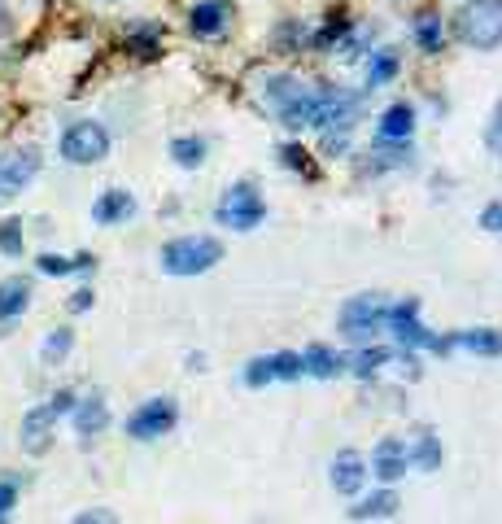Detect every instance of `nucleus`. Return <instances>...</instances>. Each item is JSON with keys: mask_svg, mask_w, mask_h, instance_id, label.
I'll return each instance as SVG.
<instances>
[{"mask_svg": "<svg viewBox=\"0 0 502 524\" xmlns=\"http://www.w3.org/2000/svg\"><path fill=\"white\" fill-rule=\"evenodd\" d=\"M489 145L502 149V101H498V110H494V127H489Z\"/></svg>", "mask_w": 502, "mask_h": 524, "instance_id": "e433bc0d", "label": "nucleus"}, {"mask_svg": "<svg viewBox=\"0 0 502 524\" xmlns=\"http://www.w3.org/2000/svg\"><path fill=\"white\" fill-rule=\"evenodd\" d=\"M35 271H40V276H75V258L40 254V258H35Z\"/></svg>", "mask_w": 502, "mask_h": 524, "instance_id": "c756f323", "label": "nucleus"}, {"mask_svg": "<svg viewBox=\"0 0 502 524\" xmlns=\"http://www.w3.org/2000/svg\"><path fill=\"white\" fill-rule=\"evenodd\" d=\"M62 158L70 166H97L110 158V131H105L101 123H92V118H79V123H70L62 131Z\"/></svg>", "mask_w": 502, "mask_h": 524, "instance_id": "20e7f679", "label": "nucleus"}, {"mask_svg": "<svg viewBox=\"0 0 502 524\" xmlns=\"http://www.w3.org/2000/svg\"><path fill=\"white\" fill-rule=\"evenodd\" d=\"M481 228H489V232H498V236H502V206H498V201L481 210Z\"/></svg>", "mask_w": 502, "mask_h": 524, "instance_id": "c9c22d12", "label": "nucleus"}, {"mask_svg": "<svg viewBox=\"0 0 502 524\" xmlns=\"http://www.w3.org/2000/svg\"><path fill=\"white\" fill-rule=\"evenodd\" d=\"M70 524H123V520H118L114 511H105V507H88V511H79Z\"/></svg>", "mask_w": 502, "mask_h": 524, "instance_id": "72a5a7b5", "label": "nucleus"}, {"mask_svg": "<svg viewBox=\"0 0 502 524\" xmlns=\"http://www.w3.org/2000/svg\"><path fill=\"white\" fill-rule=\"evenodd\" d=\"M415 44H420L428 57H437L446 49V27H441L437 14H420V22H415Z\"/></svg>", "mask_w": 502, "mask_h": 524, "instance_id": "aec40b11", "label": "nucleus"}, {"mask_svg": "<svg viewBox=\"0 0 502 524\" xmlns=\"http://www.w3.org/2000/svg\"><path fill=\"white\" fill-rule=\"evenodd\" d=\"M324 105H328V92H306V88H297L293 97L280 105V123L289 127V131L319 127V123H324Z\"/></svg>", "mask_w": 502, "mask_h": 524, "instance_id": "1a4fd4ad", "label": "nucleus"}, {"mask_svg": "<svg viewBox=\"0 0 502 524\" xmlns=\"http://www.w3.org/2000/svg\"><path fill=\"white\" fill-rule=\"evenodd\" d=\"M454 31H459V40L476 53L498 49L502 44V0H472V5H463L459 18H454Z\"/></svg>", "mask_w": 502, "mask_h": 524, "instance_id": "f03ea898", "label": "nucleus"}, {"mask_svg": "<svg viewBox=\"0 0 502 524\" xmlns=\"http://www.w3.org/2000/svg\"><path fill=\"white\" fill-rule=\"evenodd\" d=\"M214 219L219 228H232V232H254L262 219H267V201L258 197L254 184H232L223 193V201L214 206Z\"/></svg>", "mask_w": 502, "mask_h": 524, "instance_id": "39448f33", "label": "nucleus"}, {"mask_svg": "<svg viewBox=\"0 0 502 524\" xmlns=\"http://www.w3.org/2000/svg\"><path fill=\"white\" fill-rule=\"evenodd\" d=\"M175 424H179L175 398H149L127 415V437H136V442H158V437H166Z\"/></svg>", "mask_w": 502, "mask_h": 524, "instance_id": "423d86ee", "label": "nucleus"}, {"mask_svg": "<svg viewBox=\"0 0 502 524\" xmlns=\"http://www.w3.org/2000/svg\"><path fill=\"white\" fill-rule=\"evenodd\" d=\"M70 350H75V332H70V328H53L49 337H44V345H40V359L44 363H62Z\"/></svg>", "mask_w": 502, "mask_h": 524, "instance_id": "5701e85b", "label": "nucleus"}, {"mask_svg": "<svg viewBox=\"0 0 502 524\" xmlns=\"http://www.w3.org/2000/svg\"><path fill=\"white\" fill-rule=\"evenodd\" d=\"M393 75H398V53L380 49L372 57V66H367V88H380V83H389Z\"/></svg>", "mask_w": 502, "mask_h": 524, "instance_id": "b1692460", "label": "nucleus"}, {"mask_svg": "<svg viewBox=\"0 0 502 524\" xmlns=\"http://www.w3.org/2000/svg\"><path fill=\"white\" fill-rule=\"evenodd\" d=\"M27 306H31V280L27 276L0 280V324H14Z\"/></svg>", "mask_w": 502, "mask_h": 524, "instance_id": "dca6fc26", "label": "nucleus"}, {"mask_svg": "<svg viewBox=\"0 0 502 524\" xmlns=\"http://www.w3.org/2000/svg\"><path fill=\"white\" fill-rule=\"evenodd\" d=\"M367 481V459L358 455V450H341L337 459H332V490L337 494H358Z\"/></svg>", "mask_w": 502, "mask_h": 524, "instance_id": "2eb2a0df", "label": "nucleus"}, {"mask_svg": "<svg viewBox=\"0 0 502 524\" xmlns=\"http://www.w3.org/2000/svg\"><path fill=\"white\" fill-rule=\"evenodd\" d=\"M271 363H276V380H297V376H302V354H293V350L271 354Z\"/></svg>", "mask_w": 502, "mask_h": 524, "instance_id": "7c9ffc66", "label": "nucleus"}, {"mask_svg": "<svg viewBox=\"0 0 502 524\" xmlns=\"http://www.w3.org/2000/svg\"><path fill=\"white\" fill-rule=\"evenodd\" d=\"M92 302H97V293H92V289H79V293H70V311H75V315H83V311H92Z\"/></svg>", "mask_w": 502, "mask_h": 524, "instance_id": "f704fd0d", "label": "nucleus"}, {"mask_svg": "<svg viewBox=\"0 0 502 524\" xmlns=\"http://www.w3.org/2000/svg\"><path fill=\"white\" fill-rule=\"evenodd\" d=\"M271 380H276V363H271V354H258V359L245 363V385L249 389H262V385H271Z\"/></svg>", "mask_w": 502, "mask_h": 524, "instance_id": "a878e982", "label": "nucleus"}, {"mask_svg": "<svg viewBox=\"0 0 502 524\" xmlns=\"http://www.w3.org/2000/svg\"><path fill=\"white\" fill-rule=\"evenodd\" d=\"M227 5L223 0H197L193 9H188V31L197 35V40H214V35L227 31Z\"/></svg>", "mask_w": 502, "mask_h": 524, "instance_id": "ddd939ff", "label": "nucleus"}, {"mask_svg": "<svg viewBox=\"0 0 502 524\" xmlns=\"http://www.w3.org/2000/svg\"><path fill=\"white\" fill-rule=\"evenodd\" d=\"M411 131H415V105H406V101H398V105H389L385 114H380V127H376V136L380 140H411Z\"/></svg>", "mask_w": 502, "mask_h": 524, "instance_id": "f3484780", "label": "nucleus"}, {"mask_svg": "<svg viewBox=\"0 0 502 524\" xmlns=\"http://www.w3.org/2000/svg\"><path fill=\"white\" fill-rule=\"evenodd\" d=\"M18 507V481L14 476H0V524H14L9 511Z\"/></svg>", "mask_w": 502, "mask_h": 524, "instance_id": "473e14b6", "label": "nucleus"}, {"mask_svg": "<svg viewBox=\"0 0 502 524\" xmlns=\"http://www.w3.org/2000/svg\"><path fill=\"white\" fill-rule=\"evenodd\" d=\"M459 345V350H472V354H502V332L494 328H468V332H454L446 337V350Z\"/></svg>", "mask_w": 502, "mask_h": 524, "instance_id": "6ab92c4d", "label": "nucleus"}, {"mask_svg": "<svg viewBox=\"0 0 502 524\" xmlns=\"http://www.w3.org/2000/svg\"><path fill=\"white\" fill-rule=\"evenodd\" d=\"M171 158L184 166V171H197V166L206 162V140H201V136H179V140H171Z\"/></svg>", "mask_w": 502, "mask_h": 524, "instance_id": "4be33fe9", "label": "nucleus"}, {"mask_svg": "<svg viewBox=\"0 0 502 524\" xmlns=\"http://www.w3.org/2000/svg\"><path fill=\"white\" fill-rule=\"evenodd\" d=\"M22 245H27V236H22V219H5V223H0V254L18 258Z\"/></svg>", "mask_w": 502, "mask_h": 524, "instance_id": "bb28decb", "label": "nucleus"}, {"mask_svg": "<svg viewBox=\"0 0 502 524\" xmlns=\"http://www.w3.org/2000/svg\"><path fill=\"white\" fill-rule=\"evenodd\" d=\"M158 35H162V27H131L127 31V49L136 57H153L158 53Z\"/></svg>", "mask_w": 502, "mask_h": 524, "instance_id": "393cba45", "label": "nucleus"}, {"mask_svg": "<svg viewBox=\"0 0 502 524\" xmlns=\"http://www.w3.org/2000/svg\"><path fill=\"white\" fill-rule=\"evenodd\" d=\"M411 463H415V468H424V472H433L437 463H441V450L433 442V433H420V446L411 450Z\"/></svg>", "mask_w": 502, "mask_h": 524, "instance_id": "cd10ccee", "label": "nucleus"}, {"mask_svg": "<svg viewBox=\"0 0 502 524\" xmlns=\"http://www.w3.org/2000/svg\"><path fill=\"white\" fill-rule=\"evenodd\" d=\"M350 363H354V376H363V380H367V376H376V372H380V363H389V350H358Z\"/></svg>", "mask_w": 502, "mask_h": 524, "instance_id": "c85d7f7f", "label": "nucleus"}, {"mask_svg": "<svg viewBox=\"0 0 502 524\" xmlns=\"http://www.w3.org/2000/svg\"><path fill=\"white\" fill-rule=\"evenodd\" d=\"M131 214H136V197L127 193V188H105V193L92 201V219L101 223V228H114V223H127Z\"/></svg>", "mask_w": 502, "mask_h": 524, "instance_id": "4468645a", "label": "nucleus"}, {"mask_svg": "<svg viewBox=\"0 0 502 524\" xmlns=\"http://www.w3.org/2000/svg\"><path fill=\"white\" fill-rule=\"evenodd\" d=\"M57 420H62V415H57L49 402H44V407H31L22 415V450H27V455H44V450L53 446Z\"/></svg>", "mask_w": 502, "mask_h": 524, "instance_id": "9d476101", "label": "nucleus"}, {"mask_svg": "<svg viewBox=\"0 0 502 524\" xmlns=\"http://www.w3.org/2000/svg\"><path fill=\"white\" fill-rule=\"evenodd\" d=\"M385 324H389V306L380 293H358L341 311V337L354 341V345H367Z\"/></svg>", "mask_w": 502, "mask_h": 524, "instance_id": "7ed1b4c3", "label": "nucleus"}, {"mask_svg": "<svg viewBox=\"0 0 502 524\" xmlns=\"http://www.w3.org/2000/svg\"><path fill=\"white\" fill-rule=\"evenodd\" d=\"M406 468H411V450H406V442H398V437H385L376 450H372V476L376 481H402Z\"/></svg>", "mask_w": 502, "mask_h": 524, "instance_id": "9b49d317", "label": "nucleus"}, {"mask_svg": "<svg viewBox=\"0 0 502 524\" xmlns=\"http://www.w3.org/2000/svg\"><path fill=\"white\" fill-rule=\"evenodd\" d=\"M223 262V245L214 236H175L162 245V271L166 276H206Z\"/></svg>", "mask_w": 502, "mask_h": 524, "instance_id": "f257e3e1", "label": "nucleus"}, {"mask_svg": "<svg viewBox=\"0 0 502 524\" xmlns=\"http://www.w3.org/2000/svg\"><path fill=\"white\" fill-rule=\"evenodd\" d=\"M280 162L289 166V171H306V175H319L315 166H310V153H306L302 145H284V149H280Z\"/></svg>", "mask_w": 502, "mask_h": 524, "instance_id": "2f4dec72", "label": "nucleus"}, {"mask_svg": "<svg viewBox=\"0 0 502 524\" xmlns=\"http://www.w3.org/2000/svg\"><path fill=\"white\" fill-rule=\"evenodd\" d=\"M398 511V494L393 490H380V494H372V498H363L358 507H350V516L354 520H380V516H393Z\"/></svg>", "mask_w": 502, "mask_h": 524, "instance_id": "412c9836", "label": "nucleus"}, {"mask_svg": "<svg viewBox=\"0 0 502 524\" xmlns=\"http://www.w3.org/2000/svg\"><path fill=\"white\" fill-rule=\"evenodd\" d=\"M70 420H75V433L83 437V442H92V437H101L105 428H110V407H105L101 393H88V398L75 402Z\"/></svg>", "mask_w": 502, "mask_h": 524, "instance_id": "f8f14e48", "label": "nucleus"}, {"mask_svg": "<svg viewBox=\"0 0 502 524\" xmlns=\"http://www.w3.org/2000/svg\"><path fill=\"white\" fill-rule=\"evenodd\" d=\"M40 166H44V158H40V149H31V145L0 153V206L27 193V184L40 175Z\"/></svg>", "mask_w": 502, "mask_h": 524, "instance_id": "0eeeda50", "label": "nucleus"}, {"mask_svg": "<svg viewBox=\"0 0 502 524\" xmlns=\"http://www.w3.org/2000/svg\"><path fill=\"white\" fill-rule=\"evenodd\" d=\"M345 372V359L332 354L328 345H306L302 350V376H319V380H332Z\"/></svg>", "mask_w": 502, "mask_h": 524, "instance_id": "a211bd4d", "label": "nucleus"}, {"mask_svg": "<svg viewBox=\"0 0 502 524\" xmlns=\"http://www.w3.org/2000/svg\"><path fill=\"white\" fill-rule=\"evenodd\" d=\"M389 328H393V337L402 345H411V350H446V337H433V332L420 324V302H415V297L389 306Z\"/></svg>", "mask_w": 502, "mask_h": 524, "instance_id": "6e6552de", "label": "nucleus"}]
</instances>
